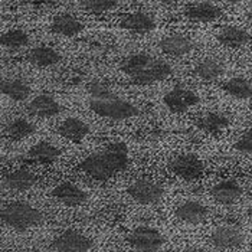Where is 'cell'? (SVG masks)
Returning a JSON list of instances; mask_svg holds the SVG:
<instances>
[{
    "mask_svg": "<svg viewBox=\"0 0 252 252\" xmlns=\"http://www.w3.org/2000/svg\"><path fill=\"white\" fill-rule=\"evenodd\" d=\"M128 161L130 153L127 144L123 141H116L87 156L81 161L79 169L82 173L95 180H108L117 173L123 172Z\"/></svg>",
    "mask_w": 252,
    "mask_h": 252,
    "instance_id": "1",
    "label": "cell"
},
{
    "mask_svg": "<svg viewBox=\"0 0 252 252\" xmlns=\"http://www.w3.org/2000/svg\"><path fill=\"white\" fill-rule=\"evenodd\" d=\"M88 107L98 117L123 121L140 116V108L133 102L117 95L101 82H93L88 87Z\"/></svg>",
    "mask_w": 252,
    "mask_h": 252,
    "instance_id": "2",
    "label": "cell"
},
{
    "mask_svg": "<svg viewBox=\"0 0 252 252\" xmlns=\"http://www.w3.org/2000/svg\"><path fill=\"white\" fill-rule=\"evenodd\" d=\"M120 69L131 82L138 85L161 82L173 74V68L167 61L146 52H136L126 57L120 65Z\"/></svg>",
    "mask_w": 252,
    "mask_h": 252,
    "instance_id": "3",
    "label": "cell"
},
{
    "mask_svg": "<svg viewBox=\"0 0 252 252\" xmlns=\"http://www.w3.org/2000/svg\"><path fill=\"white\" fill-rule=\"evenodd\" d=\"M1 223L15 231H28L43 222V215L33 205L22 200H15L3 206L1 209Z\"/></svg>",
    "mask_w": 252,
    "mask_h": 252,
    "instance_id": "4",
    "label": "cell"
},
{
    "mask_svg": "<svg viewBox=\"0 0 252 252\" xmlns=\"http://www.w3.org/2000/svg\"><path fill=\"white\" fill-rule=\"evenodd\" d=\"M127 242L137 252H157L166 244V238L156 228L138 226L128 233Z\"/></svg>",
    "mask_w": 252,
    "mask_h": 252,
    "instance_id": "5",
    "label": "cell"
},
{
    "mask_svg": "<svg viewBox=\"0 0 252 252\" xmlns=\"http://www.w3.org/2000/svg\"><path fill=\"white\" fill-rule=\"evenodd\" d=\"M128 196L141 205H155L158 203L164 194V189L161 185L156 183L149 179H137L128 188H127Z\"/></svg>",
    "mask_w": 252,
    "mask_h": 252,
    "instance_id": "6",
    "label": "cell"
},
{
    "mask_svg": "<svg viewBox=\"0 0 252 252\" xmlns=\"http://www.w3.org/2000/svg\"><path fill=\"white\" fill-rule=\"evenodd\" d=\"M197 102H199V95L194 91L186 88V87H182V85L173 87L163 97V104L173 114L185 113V111L193 108Z\"/></svg>",
    "mask_w": 252,
    "mask_h": 252,
    "instance_id": "7",
    "label": "cell"
},
{
    "mask_svg": "<svg viewBox=\"0 0 252 252\" xmlns=\"http://www.w3.org/2000/svg\"><path fill=\"white\" fill-rule=\"evenodd\" d=\"M94 242L84 233L78 231H65L57 236L51 248L55 252H88L93 248Z\"/></svg>",
    "mask_w": 252,
    "mask_h": 252,
    "instance_id": "8",
    "label": "cell"
},
{
    "mask_svg": "<svg viewBox=\"0 0 252 252\" xmlns=\"http://www.w3.org/2000/svg\"><path fill=\"white\" fill-rule=\"evenodd\" d=\"M170 172L185 180H196L203 175L205 166L202 160L194 155H182L176 157L169 166Z\"/></svg>",
    "mask_w": 252,
    "mask_h": 252,
    "instance_id": "9",
    "label": "cell"
},
{
    "mask_svg": "<svg viewBox=\"0 0 252 252\" xmlns=\"http://www.w3.org/2000/svg\"><path fill=\"white\" fill-rule=\"evenodd\" d=\"M211 242L212 245L219 250H235L244 245L245 235L244 232L232 225H225L216 228L211 233Z\"/></svg>",
    "mask_w": 252,
    "mask_h": 252,
    "instance_id": "10",
    "label": "cell"
},
{
    "mask_svg": "<svg viewBox=\"0 0 252 252\" xmlns=\"http://www.w3.org/2000/svg\"><path fill=\"white\" fill-rule=\"evenodd\" d=\"M52 197L65 206H81L88 200V193L72 182H62L52 189Z\"/></svg>",
    "mask_w": 252,
    "mask_h": 252,
    "instance_id": "11",
    "label": "cell"
},
{
    "mask_svg": "<svg viewBox=\"0 0 252 252\" xmlns=\"http://www.w3.org/2000/svg\"><path fill=\"white\" fill-rule=\"evenodd\" d=\"M26 108L31 116L40 118V120L54 118L62 111L61 104L51 94H39L35 98H32V101L28 104Z\"/></svg>",
    "mask_w": 252,
    "mask_h": 252,
    "instance_id": "12",
    "label": "cell"
},
{
    "mask_svg": "<svg viewBox=\"0 0 252 252\" xmlns=\"http://www.w3.org/2000/svg\"><path fill=\"white\" fill-rule=\"evenodd\" d=\"M1 183L4 189L13 192H26L38 183V177L28 169H18L3 176Z\"/></svg>",
    "mask_w": 252,
    "mask_h": 252,
    "instance_id": "13",
    "label": "cell"
},
{
    "mask_svg": "<svg viewBox=\"0 0 252 252\" xmlns=\"http://www.w3.org/2000/svg\"><path fill=\"white\" fill-rule=\"evenodd\" d=\"M185 16L197 23H211L222 16V9L211 1H199L185 9Z\"/></svg>",
    "mask_w": 252,
    "mask_h": 252,
    "instance_id": "14",
    "label": "cell"
},
{
    "mask_svg": "<svg viewBox=\"0 0 252 252\" xmlns=\"http://www.w3.org/2000/svg\"><path fill=\"white\" fill-rule=\"evenodd\" d=\"M158 48L163 54L170 57H185L193 51V40L185 35H169L158 40Z\"/></svg>",
    "mask_w": 252,
    "mask_h": 252,
    "instance_id": "15",
    "label": "cell"
},
{
    "mask_svg": "<svg viewBox=\"0 0 252 252\" xmlns=\"http://www.w3.org/2000/svg\"><path fill=\"white\" fill-rule=\"evenodd\" d=\"M216 40L225 48L239 49L248 45L252 40V36L248 31L239 26H225L216 33Z\"/></svg>",
    "mask_w": 252,
    "mask_h": 252,
    "instance_id": "16",
    "label": "cell"
},
{
    "mask_svg": "<svg viewBox=\"0 0 252 252\" xmlns=\"http://www.w3.org/2000/svg\"><path fill=\"white\" fill-rule=\"evenodd\" d=\"M121 28L130 31V32H134V33H150L153 32L157 26V22L153 18V15L147 13V12H133V13H128L127 16H124V19L121 20Z\"/></svg>",
    "mask_w": 252,
    "mask_h": 252,
    "instance_id": "17",
    "label": "cell"
},
{
    "mask_svg": "<svg viewBox=\"0 0 252 252\" xmlns=\"http://www.w3.org/2000/svg\"><path fill=\"white\" fill-rule=\"evenodd\" d=\"M242 193H244L242 186L232 179L220 180L212 188L214 199L222 205H232L235 202H238Z\"/></svg>",
    "mask_w": 252,
    "mask_h": 252,
    "instance_id": "18",
    "label": "cell"
},
{
    "mask_svg": "<svg viewBox=\"0 0 252 252\" xmlns=\"http://www.w3.org/2000/svg\"><path fill=\"white\" fill-rule=\"evenodd\" d=\"M82 31H84V23L69 13H61L55 16L51 23V32L66 38H74Z\"/></svg>",
    "mask_w": 252,
    "mask_h": 252,
    "instance_id": "19",
    "label": "cell"
},
{
    "mask_svg": "<svg viewBox=\"0 0 252 252\" xmlns=\"http://www.w3.org/2000/svg\"><path fill=\"white\" fill-rule=\"evenodd\" d=\"M59 134L72 143H81L90 134V126L78 117H69L59 126Z\"/></svg>",
    "mask_w": 252,
    "mask_h": 252,
    "instance_id": "20",
    "label": "cell"
},
{
    "mask_svg": "<svg viewBox=\"0 0 252 252\" xmlns=\"http://www.w3.org/2000/svg\"><path fill=\"white\" fill-rule=\"evenodd\" d=\"M176 216L185 223L197 225L208 218V208L197 200H188L176 209Z\"/></svg>",
    "mask_w": 252,
    "mask_h": 252,
    "instance_id": "21",
    "label": "cell"
},
{
    "mask_svg": "<svg viewBox=\"0 0 252 252\" xmlns=\"http://www.w3.org/2000/svg\"><path fill=\"white\" fill-rule=\"evenodd\" d=\"M62 59L61 54L55 48L48 45H38L32 48L28 54V61L38 68H49L57 65Z\"/></svg>",
    "mask_w": 252,
    "mask_h": 252,
    "instance_id": "22",
    "label": "cell"
},
{
    "mask_svg": "<svg viewBox=\"0 0 252 252\" xmlns=\"http://www.w3.org/2000/svg\"><path fill=\"white\" fill-rule=\"evenodd\" d=\"M0 90L4 97L15 102H22L31 95V85L25 79H20V78L1 79Z\"/></svg>",
    "mask_w": 252,
    "mask_h": 252,
    "instance_id": "23",
    "label": "cell"
},
{
    "mask_svg": "<svg viewBox=\"0 0 252 252\" xmlns=\"http://www.w3.org/2000/svg\"><path fill=\"white\" fill-rule=\"evenodd\" d=\"M196 124L203 133L216 136L223 133L231 126V120L222 113H206L197 120Z\"/></svg>",
    "mask_w": 252,
    "mask_h": 252,
    "instance_id": "24",
    "label": "cell"
},
{
    "mask_svg": "<svg viewBox=\"0 0 252 252\" xmlns=\"http://www.w3.org/2000/svg\"><path fill=\"white\" fill-rule=\"evenodd\" d=\"M61 156V150L55 147L49 141H39L29 152H28V160L38 163V164H51L57 161Z\"/></svg>",
    "mask_w": 252,
    "mask_h": 252,
    "instance_id": "25",
    "label": "cell"
},
{
    "mask_svg": "<svg viewBox=\"0 0 252 252\" xmlns=\"http://www.w3.org/2000/svg\"><path fill=\"white\" fill-rule=\"evenodd\" d=\"M225 66L223 63L216 58H206L200 61L193 69V74L200 81L205 82H214L223 75Z\"/></svg>",
    "mask_w": 252,
    "mask_h": 252,
    "instance_id": "26",
    "label": "cell"
},
{
    "mask_svg": "<svg viewBox=\"0 0 252 252\" xmlns=\"http://www.w3.org/2000/svg\"><path fill=\"white\" fill-rule=\"evenodd\" d=\"M35 131V126L23 117H16L10 120L4 127V136L13 141H19L29 137Z\"/></svg>",
    "mask_w": 252,
    "mask_h": 252,
    "instance_id": "27",
    "label": "cell"
},
{
    "mask_svg": "<svg viewBox=\"0 0 252 252\" xmlns=\"http://www.w3.org/2000/svg\"><path fill=\"white\" fill-rule=\"evenodd\" d=\"M222 90L236 99H248L252 97V82L250 79L242 77H235L223 82Z\"/></svg>",
    "mask_w": 252,
    "mask_h": 252,
    "instance_id": "28",
    "label": "cell"
},
{
    "mask_svg": "<svg viewBox=\"0 0 252 252\" xmlns=\"http://www.w3.org/2000/svg\"><path fill=\"white\" fill-rule=\"evenodd\" d=\"M3 49L9 52H19L29 45V35L22 29H10L0 36Z\"/></svg>",
    "mask_w": 252,
    "mask_h": 252,
    "instance_id": "29",
    "label": "cell"
},
{
    "mask_svg": "<svg viewBox=\"0 0 252 252\" xmlns=\"http://www.w3.org/2000/svg\"><path fill=\"white\" fill-rule=\"evenodd\" d=\"M118 0H79L78 6L88 13L93 15H102L114 10L118 6Z\"/></svg>",
    "mask_w": 252,
    "mask_h": 252,
    "instance_id": "30",
    "label": "cell"
},
{
    "mask_svg": "<svg viewBox=\"0 0 252 252\" xmlns=\"http://www.w3.org/2000/svg\"><path fill=\"white\" fill-rule=\"evenodd\" d=\"M235 150H238L241 153L252 155V128L247 130L238 138V141L235 143Z\"/></svg>",
    "mask_w": 252,
    "mask_h": 252,
    "instance_id": "31",
    "label": "cell"
},
{
    "mask_svg": "<svg viewBox=\"0 0 252 252\" xmlns=\"http://www.w3.org/2000/svg\"><path fill=\"white\" fill-rule=\"evenodd\" d=\"M155 1L164 3V4H173V3H177V1H180V0H155Z\"/></svg>",
    "mask_w": 252,
    "mask_h": 252,
    "instance_id": "32",
    "label": "cell"
},
{
    "mask_svg": "<svg viewBox=\"0 0 252 252\" xmlns=\"http://www.w3.org/2000/svg\"><path fill=\"white\" fill-rule=\"evenodd\" d=\"M225 3H231V4H236V3H242V1H247V0H222Z\"/></svg>",
    "mask_w": 252,
    "mask_h": 252,
    "instance_id": "33",
    "label": "cell"
},
{
    "mask_svg": "<svg viewBox=\"0 0 252 252\" xmlns=\"http://www.w3.org/2000/svg\"><path fill=\"white\" fill-rule=\"evenodd\" d=\"M183 252H203L202 250H199V248H193V247H190V248H186Z\"/></svg>",
    "mask_w": 252,
    "mask_h": 252,
    "instance_id": "34",
    "label": "cell"
},
{
    "mask_svg": "<svg viewBox=\"0 0 252 252\" xmlns=\"http://www.w3.org/2000/svg\"><path fill=\"white\" fill-rule=\"evenodd\" d=\"M247 19L251 20V22H252V9H251V10H248V13H247Z\"/></svg>",
    "mask_w": 252,
    "mask_h": 252,
    "instance_id": "35",
    "label": "cell"
},
{
    "mask_svg": "<svg viewBox=\"0 0 252 252\" xmlns=\"http://www.w3.org/2000/svg\"><path fill=\"white\" fill-rule=\"evenodd\" d=\"M248 216H250V219H251V220H252V208H251V209H250V211H248Z\"/></svg>",
    "mask_w": 252,
    "mask_h": 252,
    "instance_id": "36",
    "label": "cell"
}]
</instances>
